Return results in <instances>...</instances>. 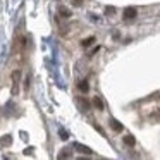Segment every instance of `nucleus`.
Masks as SVG:
<instances>
[{"mask_svg":"<svg viewBox=\"0 0 160 160\" xmlns=\"http://www.w3.org/2000/svg\"><path fill=\"white\" fill-rule=\"evenodd\" d=\"M69 150H62V153H59V158H66V157H71V153H67Z\"/></svg>","mask_w":160,"mask_h":160,"instance_id":"nucleus-10","label":"nucleus"},{"mask_svg":"<svg viewBox=\"0 0 160 160\" xmlns=\"http://www.w3.org/2000/svg\"><path fill=\"white\" fill-rule=\"evenodd\" d=\"M114 12H115L114 7H107V9H105V14H107V16H112Z\"/></svg>","mask_w":160,"mask_h":160,"instance_id":"nucleus-12","label":"nucleus"},{"mask_svg":"<svg viewBox=\"0 0 160 160\" xmlns=\"http://www.w3.org/2000/svg\"><path fill=\"white\" fill-rule=\"evenodd\" d=\"M11 143H12L11 136H4V138H0V145H2V146H9Z\"/></svg>","mask_w":160,"mask_h":160,"instance_id":"nucleus-4","label":"nucleus"},{"mask_svg":"<svg viewBox=\"0 0 160 160\" xmlns=\"http://www.w3.org/2000/svg\"><path fill=\"white\" fill-rule=\"evenodd\" d=\"M74 148L76 150H79L81 153H86V155H91V148H88V146H83V145H79V143H76V145H74Z\"/></svg>","mask_w":160,"mask_h":160,"instance_id":"nucleus-2","label":"nucleus"},{"mask_svg":"<svg viewBox=\"0 0 160 160\" xmlns=\"http://www.w3.org/2000/svg\"><path fill=\"white\" fill-rule=\"evenodd\" d=\"M59 134H60V138H62V139H69V134H67V132L64 131V129H60Z\"/></svg>","mask_w":160,"mask_h":160,"instance_id":"nucleus-11","label":"nucleus"},{"mask_svg":"<svg viewBox=\"0 0 160 160\" xmlns=\"http://www.w3.org/2000/svg\"><path fill=\"white\" fill-rule=\"evenodd\" d=\"M136 14H138V11H136L134 7H128L124 9V19H134Z\"/></svg>","mask_w":160,"mask_h":160,"instance_id":"nucleus-1","label":"nucleus"},{"mask_svg":"<svg viewBox=\"0 0 160 160\" xmlns=\"http://www.w3.org/2000/svg\"><path fill=\"white\" fill-rule=\"evenodd\" d=\"M110 126H112V129H114V131H117V132L122 131V124L119 121H115V119H112V121H110Z\"/></svg>","mask_w":160,"mask_h":160,"instance_id":"nucleus-3","label":"nucleus"},{"mask_svg":"<svg viewBox=\"0 0 160 160\" xmlns=\"http://www.w3.org/2000/svg\"><path fill=\"white\" fill-rule=\"evenodd\" d=\"M59 11H60V14H62V16H64V18H69V16H71V14H69V11H67V9H66V7H60V9H59Z\"/></svg>","mask_w":160,"mask_h":160,"instance_id":"nucleus-9","label":"nucleus"},{"mask_svg":"<svg viewBox=\"0 0 160 160\" xmlns=\"http://www.w3.org/2000/svg\"><path fill=\"white\" fill-rule=\"evenodd\" d=\"M81 103H83V105H84V108H90V103H88V102H86V100H84V98H83V100H81Z\"/></svg>","mask_w":160,"mask_h":160,"instance_id":"nucleus-13","label":"nucleus"},{"mask_svg":"<svg viewBox=\"0 0 160 160\" xmlns=\"http://www.w3.org/2000/svg\"><path fill=\"white\" fill-rule=\"evenodd\" d=\"M124 143H126L128 146H134V145H136V139L132 138L131 134H129V136H126V138H124Z\"/></svg>","mask_w":160,"mask_h":160,"instance_id":"nucleus-6","label":"nucleus"},{"mask_svg":"<svg viewBox=\"0 0 160 160\" xmlns=\"http://www.w3.org/2000/svg\"><path fill=\"white\" fill-rule=\"evenodd\" d=\"M74 4H76V5H81V0H74Z\"/></svg>","mask_w":160,"mask_h":160,"instance_id":"nucleus-14","label":"nucleus"},{"mask_svg":"<svg viewBox=\"0 0 160 160\" xmlns=\"http://www.w3.org/2000/svg\"><path fill=\"white\" fill-rule=\"evenodd\" d=\"M78 88H79V90L83 91V93H86V91L90 90V86H88V83H86V81H81V83L78 84Z\"/></svg>","mask_w":160,"mask_h":160,"instance_id":"nucleus-7","label":"nucleus"},{"mask_svg":"<svg viewBox=\"0 0 160 160\" xmlns=\"http://www.w3.org/2000/svg\"><path fill=\"white\" fill-rule=\"evenodd\" d=\"M93 42H95V38H86V40H83V47H90Z\"/></svg>","mask_w":160,"mask_h":160,"instance_id":"nucleus-8","label":"nucleus"},{"mask_svg":"<svg viewBox=\"0 0 160 160\" xmlns=\"http://www.w3.org/2000/svg\"><path fill=\"white\" fill-rule=\"evenodd\" d=\"M93 105L98 108V110H103V102H102L98 97H95V98H93Z\"/></svg>","mask_w":160,"mask_h":160,"instance_id":"nucleus-5","label":"nucleus"}]
</instances>
